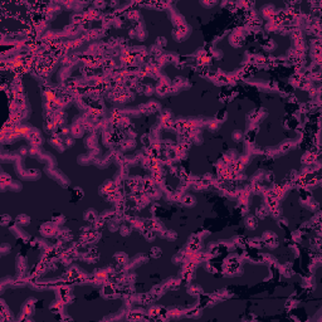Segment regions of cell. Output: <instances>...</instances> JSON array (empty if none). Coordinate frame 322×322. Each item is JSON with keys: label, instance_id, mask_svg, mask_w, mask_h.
I'll list each match as a JSON object with an SVG mask.
<instances>
[{"label": "cell", "instance_id": "obj_42", "mask_svg": "<svg viewBox=\"0 0 322 322\" xmlns=\"http://www.w3.org/2000/svg\"><path fill=\"white\" fill-rule=\"evenodd\" d=\"M277 224H278V227H279V228H283V229H286V228L288 227V220H287L286 218H278V221H277Z\"/></svg>", "mask_w": 322, "mask_h": 322}, {"label": "cell", "instance_id": "obj_51", "mask_svg": "<svg viewBox=\"0 0 322 322\" xmlns=\"http://www.w3.org/2000/svg\"><path fill=\"white\" fill-rule=\"evenodd\" d=\"M5 182H12V179H10V176L9 175H7L5 173H3L2 174V184H5Z\"/></svg>", "mask_w": 322, "mask_h": 322}, {"label": "cell", "instance_id": "obj_38", "mask_svg": "<svg viewBox=\"0 0 322 322\" xmlns=\"http://www.w3.org/2000/svg\"><path fill=\"white\" fill-rule=\"evenodd\" d=\"M297 303H298V302H297V300H296L295 297H291V298H289V300L287 301V303H286V308L291 310V308H293Z\"/></svg>", "mask_w": 322, "mask_h": 322}, {"label": "cell", "instance_id": "obj_11", "mask_svg": "<svg viewBox=\"0 0 322 322\" xmlns=\"http://www.w3.org/2000/svg\"><path fill=\"white\" fill-rule=\"evenodd\" d=\"M83 132H84V128L81 123H76L71 128V134H72L73 137H81L83 135Z\"/></svg>", "mask_w": 322, "mask_h": 322}, {"label": "cell", "instance_id": "obj_29", "mask_svg": "<svg viewBox=\"0 0 322 322\" xmlns=\"http://www.w3.org/2000/svg\"><path fill=\"white\" fill-rule=\"evenodd\" d=\"M49 308H50V311H52L53 313H59V312L63 310V302H62V301H59V302H54Z\"/></svg>", "mask_w": 322, "mask_h": 322}, {"label": "cell", "instance_id": "obj_10", "mask_svg": "<svg viewBox=\"0 0 322 322\" xmlns=\"http://www.w3.org/2000/svg\"><path fill=\"white\" fill-rule=\"evenodd\" d=\"M181 203H182V205H185V206H187V208H191V206H194V205L197 204V199L192 197V195L187 194V195H184V197L181 198Z\"/></svg>", "mask_w": 322, "mask_h": 322}, {"label": "cell", "instance_id": "obj_22", "mask_svg": "<svg viewBox=\"0 0 322 322\" xmlns=\"http://www.w3.org/2000/svg\"><path fill=\"white\" fill-rule=\"evenodd\" d=\"M234 245L235 247H245L247 244H248V239L247 238H244V237H242V235H238V237H235L234 238Z\"/></svg>", "mask_w": 322, "mask_h": 322}, {"label": "cell", "instance_id": "obj_35", "mask_svg": "<svg viewBox=\"0 0 322 322\" xmlns=\"http://www.w3.org/2000/svg\"><path fill=\"white\" fill-rule=\"evenodd\" d=\"M161 254H163V252H161V249L159 247H154L150 250V255L152 257V258H160Z\"/></svg>", "mask_w": 322, "mask_h": 322}, {"label": "cell", "instance_id": "obj_2", "mask_svg": "<svg viewBox=\"0 0 322 322\" xmlns=\"http://www.w3.org/2000/svg\"><path fill=\"white\" fill-rule=\"evenodd\" d=\"M39 232L44 235V237H53V235H55L57 233H58V230H57V227L55 225L50 221V223H44L42 227L39 228Z\"/></svg>", "mask_w": 322, "mask_h": 322}, {"label": "cell", "instance_id": "obj_1", "mask_svg": "<svg viewBox=\"0 0 322 322\" xmlns=\"http://www.w3.org/2000/svg\"><path fill=\"white\" fill-rule=\"evenodd\" d=\"M262 240H263V244L267 245L269 249H274L278 247V238L272 232H266L262 235Z\"/></svg>", "mask_w": 322, "mask_h": 322}, {"label": "cell", "instance_id": "obj_39", "mask_svg": "<svg viewBox=\"0 0 322 322\" xmlns=\"http://www.w3.org/2000/svg\"><path fill=\"white\" fill-rule=\"evenodd\" d=\"M263 48L266 49V50H268V52H271V50H273L274 48H276V43L274 42H272V40H267V43H264L263 44Z\"/></svg>", "mask_w": 322, "mask_h": 322}, {"label": "cell", "instance_id": "obj_14", "mask_svg": "<svg viewBox=\"0 0 322 322\" xmlns=\"http://www.w3.org/2000/svg\"><path fill=\"white\" fill-rule=\"evenodd\" d=\"M245 225H247V228H248V229L254 230V229H257V227H258V220H257V218H255V216L249 215V216L245 219Z\"/></svg>", "mask_w": 322, "mask_h": 322}, {"label": "cell", "instance_id": "obj_41", "mask_svg": "<svg viewBox=\"0 0 322 322\" xmlns=\"http://www.w3.org/2000/svg\"><path fill=\"white\" fill-rule=\"evenodd\" d=\"M208 128L210 131H213V132H215V131H218V128H219V122L215 120V121H211V122H209V125H208Z\"/></svg>", "mask_w": 322, "mask_h": 322}, {"label": "cell", "instance_id": "obj_54", "mask_svg": "<svg viewBox=\"0 0 322 322\" xmlns=\"http://www.w3.org/2000/svg\"><path fill=\"white\" fill-rule=\"evenodd\" d=\"M63 142H64V146H66V147H69V146H73L74 140H73V139L67 137V139H66V141H63Z\"/></svg>", "mask_w": 322, "mask_h": 322}, {"label": "cell", "instance_id": "obj_43", "mask_svg": "<svg viewBox=\"0 0 322 322\" xmlns=\"http://www.w3.org/2000/svg\"><path fill=\"white\" fill-rule=\"evenodd\" d=\"M150 50H151V54H154V55H161V52H163V48H160L159 45H152L151 48H150Z\"/></svg>", "mask_w": 322, "mask_h": 322}, {"label": "cell", "instance_id": "obj_31", "mask_svg": "<svg viewBox=\"0 0 322 322\" xmlns=\"http://www.w3.org/2000/svg\"><path fill=\"white\" fill-rule=\"evenodd\" d=\"M269 213L272 214V216L273 218H276V219H278V218H281L282 216V210H281V208L277 205V206H273V208H271L269 209Z\"/></svg>", "mask_w": 322, "mask_h": 322}, {"label": "cell", "instance_id": "obj_5", "mask_svg": "<svg viewBox=\"0 0 322 322\" xmlns=\"http://www.w3.org/2000/svg\"><path fill=\"white\" fill-rule=\"evenodd\" d=\"M164 291H166V288H165V284L164 286H161V284H157V286H154V288L151 289V292H150V296L152 297V300H157L159 297H161L165 292Z\"/></svg>", "mask_w": 322, "mask_h": 322}, {"label": "cell", "instance_id": "obj_37", "mask_svg": "<svg viewBox=\"0 0 322 322\" xmlns=\"http://www.w3.org/2000/svg\"><path fill=\"white\" fill-rule=\"evenodd\" d=\"M121 147H122L123 150H128V149H131V147H135V141H134V140H126V141H122Z\"/></svg>", "mask_w": 322, "mask_h": 322}, {"label": "cell", "instance_id": "obj_58", "mask_svg": "<svg viewBox=\"0 0 322 322\" xmlns=\"http://www.w3.org/2000/svg\"><path fill=\"white\" fill-rule=\"evenodd\" d=\"M267 179L269 180V181H273V179H274V176H273V174H268V176H267Z\"/></svg>", "mask_w": 322, "mask_h": 322}, {"label": "cell", "instance_id": "obj_16", "mask_svg": "<svg viewBox=\"0 0 322 322\" xmlns=\"http://www.w3.org/2000/svg\"><path fill=\"white\" fill-rule=\"evenodd\" d=\"M180 284H181V281H180V279H170V281H168V282L165 283V288H166V289H174V291H176V289H179Z\"/></svg>", "mask_w": 322, "mask_h": 322}, {"label": "cell", "instance_id": "obj_12", "mask_svg": "<svg viewBox=\"0 0 322 322\" xmlns=\"http://www.w3.org/2000/svg\"><path fill=\"white\" fill-rule=\"evenodd\" d=\"M279 273L287 278H289L292 274H293V269H292V266L291 264H284V266H279Z\"/></svg>", "mask_w": 322, "mask_h": 322}, {"label": "cell", "instance_id": "obj_45", "mask_svg": "<svg viewBox=\"0 0 322 322\" xmlns=\"http://www.w3.org/2000/svg\"><path fill=\"white\" fill-rule=\"evenodd\" d=\"M165 238L168 239H171V240H175L178 238V234L175 230H166V234H165Z\"/></svg>", "mask_w": 322, "mask_h": 322}, {"label": "cell", "instance_id": "obj_49", "mask_svg": "<svg viewBox=\"0 0 322 322\" xmlns=\"http://www.w3.org/2000/svg\"><path fill=\"white\" fill-rule=\"evenodd\" d=\"M154 91H155V88H154L152 86H145L144 94H146V96H150V94H152V93H154Z\"/></svg>", "mask_w": 322, "mask_h": 322}, {"label": "cell", "instance_id": "obj_7", "mask_svg": "<svg viewBox=\"0 0 322 322\" xmlns=\"http://www.w3.org/2000/svg\"><path fill=\"white\" fill-rule=\"evenodd\" d=\"M203 315V307H199V306H195L190 308L187 312H185V316L187 317H192V318H198Z\"/></svg>", "mask_w": 322, "mask_h": 322}, {"label": "cell", "instance_id": "obj_44", "mask_svg": "<svg viewBox=\"0 0 322 322\" xmlns=\"http://www.w3.org/2000/svg\"><path fill=\"white\" fill-rule=\"evenodd\" d=\"M28 154H29L30 156H33V157H37V156L40 157V151H38V147H36V146H33L31 149H29Z\"/></svg>", "mask_w": 322, "mask_h": 322}, {"label": "cell", "instance_id": "obj_46", "mask_svg": "<svg viewBox=\"0 0 322 322\" xmlns=\"http://www.w3.org/2000/svg\"><path fill=\"white\" fill-rule=\"evenodd\" d=\"M292 147V144L291 142H284V144H282L281 145V147H279V152H287V151H289V149Z\"/></svg>", "mask_w": 322, "mask_h": 322}, {"label": "cell", "instance_id": "obj_34", "mask_svg": "<svg viewBox=\"0 0 322 322\" xmlns=\"http://www.w3.org/2000/svg\"><path fill=\"white\" fill-rule=\"evenodd\" d=\"M127 18L130 20H132V21H137L140 19V13L137 10H131V12L127 13Z\"/></svg>", "mask_w": 322, "mask_h": 322}, {"label": "cell", "instance_id": "obj_8", "mask_svg": "<svg viewBox=\"0 0 322 322\" xmlns=\"http://www.w3.org/2000/svg\"><path fill=\"white\" fill-rule=\"evenodd\" d=\"M113 259H115V262H117V264H120V266H125V264L128 263V257H127V254H125V253H122V252L116 253V254L113 255Z\"/></svg>", "mask_w": 322, "mask_h": 322}, {"label": "cell", "instance_id": "obj_57", "mask_svg": "<svg viewBox=\"0 0 322 322\" xmlns=\"http://www.w3.org/2000/svg\"><path fill=\"white\" fill-rule=\"evenodd\" d=\"M203 5H205V7H213V5H215V2H213V3H201Z\"/></svg>", "mask_w": 322, "mask_h": 322}, {"label": "cell", "instance_id": "obj_26", "mask_svg": "<svg viewBox=\"0 0 322 322\" xmlns=\"http://www.w3.org/2000/svg\"><path fill=\"white\" fill-rule=\"evenodd\" d=\"M86 145H87V147H88V149L93 150L96 146H97V137H96L94 135L89 136V137L87 139V141H86Z\"/></svg>", "mask_w": 322, "mask_h": 322}, {"label": "cell", "instance_id": "obj_33", "mask_svg": "<svg viewBox=\"0 0 322 322\" xmlns=\"http://www.w3.org/2000/svg\"><path fill=\"white\" fill-rule=\"evenodd\" d=\"M101 34H102V31H101L100 29H93V30L88 31L87 38H88V39H96V38H98Z\"/></svg>", "mask_w": 322, "mask_h": 322}, {"label": "cell", "instance_id": "obj_55", "mask_svg": "<svg viewBox=\"0 0 322 322\" xmlns=\"http://www.w3.org/2000/svg\"><path fill=\"white\" fill-rule=\"evenodd\" d=\"M206 269H208L210 273H215V272H216V269H215V268H214V267H213L210 263H208V266H206Z\"/></svg>", "mask_w": 322, "mask_h": 322}, {"label": "cell", "instance_id": "obj_28", "mask_svg": "<svg viewBox=\"0 0 322 322\" xmlns=\"http://www.w3.org/2000/svg\"><path fill=\"white\" fill-rule=\"evenodd\" d=\"M273 15H274V10H273L272 7H266V8L263 9V17H264V18H267V19H269V20L272 21Z\"/></svg>", "mask_w": 322, "mask_h": 322}, {"label": "cell", "instance_id": "obj_3", "mask_svg": "<svg viewBox=\"0 0 322 322\" xmlns=\"http://www.w3.org/2000/svg\"><path fill=\"white\" fill-rule=\"evenodd\" d=\"M102 295L105 298H113L116 297V287L113 283H105L102 288Z\"/></svg>", "mask_w": 322, "mask_h": 322}, {"label": "cell", "instance_id": "obj_56", "mask_svg": "<svg viewBox=\"0 0 322 322\" xmlns=\"http://www.w3.org/2000/svg\"><path fill=\"white\" fill-rule=\"evenodd\" d=\"M94 5H96V7H100V8H103V7L106 5V4H105L103 2H101V3L98 2V3H94Z\"/></svg>", "mask_w": 322, "mask_h": 322}, {"label": "cell", "instance_id": "obj_20", "mask_svg": "<svg viewBox=\"0 0 322 322\" xmlns=\"http://www.w3.org/2000/svg\"><path fill=\"white\" fill-rule=\"evenodd\" d=\"M248 244H249L252 248H255V249H259V248H262V247L264 245L262 238H252V239H248Z\"/></svg>", "mask_w": 322, "mask_h": 322}, {"label": "cell", "instance_id": "obj_36", "mask_svg": "<svg viewBox=\"0 0 322 322\" xmlns=\"http://www.w3.org/2000/svg\"><path fill=\"white\" fill-rule=\"evenodd\" d=\"M105 219L102 218V216H98L97 219H96V221L93 223V225H94V229L96 230H98V229H101L102 227H103V224H105Z\"/></svg>", "mask_w": 322, "mask_h": 322}, {"label": "cell", "instance_id": "obj_48", "mask_svg": "<svg viewBox=\"0 0 322 322\" xmlns=\"http://www.w3.org/2000/svg\"><path fill=\"white\" fill-rule=\"evenodd\" d=\"M166 44H168V42H166V39H165L164 37H160V38H157V43H156V45H159L160 48H164Z\"/></svg>", "mask_w": 322, "mask_h": 322}, {"label": "cell", "instance_id": "obj_13", "mask_svg": "<svg viewBox=\"0 0 322 322\" xmlns=\"http://www.w3.org/2000/svg\"><path fill=\"white\" fill-rule=\"evenodd\" d=\"M17 268H18V273H20V274L25 273V271H26V259L24 258V257H20V255L18 257Z\"/></svg>", "mask_w": 322, "mask_h": 322}, {"label": "cell", "instance_id": "obj_9", "mask_svg": "<svg viewBox=\"0 0 322 322\" xmlns=\"http://www.w3.org/2000/svg\"><path fill=\"white\" fill-rule=\"evenodd\" d=\"M98 216H100V215H98L97 213H96V210H94V209H88V210L84 213V216H83V218H84V220H86V221H89V223H92V224H93V223L96 221V219H97Z\"/></svg>", "mask_w": 322, "mask_h": 322}, {"label": "cell", "instance_id": "obj_17", "mask_svg": "<svg viewBox=\"0 0 322 322\" xmlns=\"http://www.w3.org/2000/svg\"><path fill=\"white\" fill-rule=\"evenodd\" d=\"M168 310H169V315L171 318H179L185 313V312H182V310L180 307H170Z\"/></svg>", "mask_w": 322, "mask_h": 322}, {"label": "cell", "instance_id": "obj_15", "mask_svg": "<svg viewBox=\"0 0 322 322\" xmlns=\"http://www.w3.org/2000/svg\"><path fill=\"white\" fill-rule=\"evenodd\" d=\"M302 163L303 164H306V165H312L315 161H316V157H315V154H312V152H310V151H307L303 156H302Z\"/></svg>", "mask_w": 322, "mask_h": 322}, {"label": "cell", "instance_id": "obj_18", "mask_svg": "<svg viewBox=\"0 0 322 322\" xmlns=\"http://www.w3.org/2000/svg\"><path fill=\"white\" fill-rule=\"evenodd\" d=\"M15 223H17L18 225H21V227H25V225H28V224L30 223V218H29L28 215H25V214H20V215L17 216Z\"/></svg>", "mask_w": 322, "mask_h": 322}, {"label": "cell", "instance_id": "obj_47", "mask_svg": "<svg viewBox=\"0 0 322 322\" xmlns=\"http://www.w3.org/2000/svg\"><path fill=\"white\" fill-rule=\"evenodd\" d=\"M243 137H244V136H243V132H242V131H235V132L233 134V139H234L235 142H240Z\"/></svg>", "mask_w": 322, "mask_h": 322}, {"label": "cell", "instance_id": "obj_24", "mask_svg": "<svg viewBox=\"0 0 322 322\" xmlns=\"http://www.w3.org/2000/svg\"><path fill=\"white\" fill-rule=\"evenodd\" d=\"M52 223L55 225V227H58V225H60V224H63V223H64V216H63L62 214H58V213H55V214H53Z\"/></svg>", "mask_w": 322, "mask_h": 322}, {"label": "cell", "instance_id": "obj_52", "mask_svg": "<svg viewBox=\"0 0 322 322\" xmlns=\"http://www.w3.org/2000/svg\"><path fill=\"white\" fill-rule=\"evenodd\" d=\"M74 195L77 197V199H81V198L83 197V190L79 189V187H76V189H74Z\"/></svg>", "mask_w": 322, "mask_h": 322}, {"label": "cell", "instance_id": "obj_19", "mask_svg": "<svg viewBox=\"0 0 322 322\" xmlns=\"http://www.w3.org/2000/svg\"><path fill=\"white\" fill-rule=\"evenodd\" d=\"M255 214H257V216H258L259 219H264L269 214V208L267 205H262V206H259L258 209H257Z\"/></svg>", "mask_w": 322, "mask_h": 322}, {"label": "cell", "instance_id": "obj_30", "mask_svg": "<svg viewBox=\"0 0 322 322\" xmlns=\"http://www.w3.org/2000/svg\"><path fill=\"white\" fill-rule=\"evenodd\" d=\"M120 233H121V235H123V237H128L131 234V230H132V227H128V225H121L120 227Z\"/></svg>", "mask_w": 322, "mask_h": 322}, {"label": "cell", "instance_id": "obj_27", "mask_svg": "<svg viewBox=\"0 0 322 322\" xmlns=\"http://www.w3.org/2000/svg\"><path fill=\"white\" fill-rule=\"evenodd\" d=\"M146 106H147V113H155L160 108V105L157 102H150V103H146Z\"/></svg>", "mask_w": 322, "mask_h": 322}, {"label": "cell", "instance_id": "obj_23", "mask_svg": "<svg viewBox=\"0 0 322 322\" xmlns=\"http://www.w3.org/2000/svg\"><path fill=\"white\" fill-rule=\"evenodd\" d=\"M145 317L146 316H144L142 311H132V312L128 313V316H127L128 320H141V318H145Z\"/></svg>", "mask_w": 322, "mask_h": 322}, {"label": "cell", "instance_id": "obj_25", "mask_svg": "<svg viewBox=\"0 0 322 322\" xmlns=\"http://www.w3.org/2000/svg\"><path fill=\"white\" fill-rule=\"evenodd\" d=\"M57 234H58L59 239H60V240H63V242H67V240H71V239H72V234H71V232H69V230L58 232Z\"/></svg>", "mask_w": 322, "mask_h": 322}, {"label": "cell", "instance_id": "obj_50", "mask_svg": "<svg viewBox=\"0 0 322 322\" xmlns=\"http://www.w3.org/2000/svg\"><path fill=\"white\" fill-rule=\"evenodd\" d=\"M9 221H10V216L9 215H7V214H4V215H2V225H8L9 224Z\"/></svg>", "mask_w": 322, "mask_h": 322}, {"label": "cell", "instance_id": "obj_6", "mask_svg": "<svg viewBox=\"0 0 322 322\" xmlns=\"http://www.w3.org/2000/svg\"><path fill=\"white\" fill-rule=\"evenodd\" d=\"M187 293L191 295V296H195V297H199L200 295H203V288L199 286V284H195V283H191L187 288Z\"/></svg>", "mask_w": 322, "mask_h": 322}, {"label": "cell", "instance_id": "obj_32", "mask_svg": "<svg viewBox=\"0 0 322 322\" xmlns=\"http://www.w3.org/2000/svg\"><path fill=\"white\" fill-rule=\"evenodd\" d=\"M227 117H228V113H227V111H225V110L219 111V112L215 115V120H216L218 122H224L225 120H227Z\"/></svg>", "mask_w": 322, "mask_h": 322}, {"label": "cell", "instance_id": "obj_21", "mask_svg": "<svg viewBox=\"0 0 322 322\" xmlns=\"http://www.w3.org/2000/svg\"><path fill=\"white\" fill-rule=\"evenodd\" d=\"M261 255H262V262H263V263L268 264L269 267L273 266V264H276V258H274V257H272L271 254L266 253V254H261Z\"/></svg>", "mask_w": 322, "mask_h": 322}, {"label": "cell", "instance_id": "obj_4", "mask_svg": "<svg viewBox=\"0 0 322 322\" xmlns=\"http://www.w3.org/2000/svg\"><path fill=\"white\" fill-rule=\"evenodd\" d=\"M229 42H230V44H232L233 47H235V48L242 47L243 43H244V36L240 34V33H238V31H234V33L229 37Z\"/></svg>", "mask_w": 322, "mask_h": 322}, {"label": "cell", "instance_id": "obj_53", "mask_svg": "<svg viewBox=\"0 0 322 322\" xmlns=\"http://www.w3.org/2000/svg\"><path fill=\"white\" fill-rule=\"evenodd\" d=\"M8 252H10V245L3 243V244H2V254H7Z\"/></svg>", "mask_w": 322, "mask_h": 322}, {"label": "cell", "instance_id": "obj_40", "mask_svg": "<svg viewBox=\"0 0 322 322\" xmlns=\"http://www.w3.org/2000/svg\"><path fill=\"white\" fill-rule=\"evenodd\" d=\"M149 316L151 318H157L159 317V307H156V306L151 307L150 311H149Z\"/></svg>", "mask_w": 322, "mask_h": 322}]
</instances>
